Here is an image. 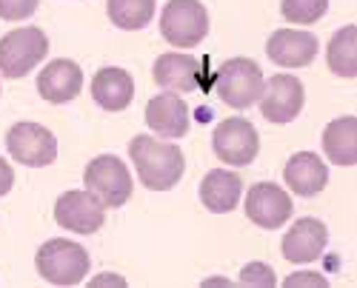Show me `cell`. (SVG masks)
Instances as JSON below:
<instances>
[{
    "label": "cell",
    "instance_id": "cell-1",
    "mask_svg": "<svg viewBox=\"0 0 357 288\" xmlns=\"http://www.w3.org/2000/svg\"><path fill=\"white\" fill-rule=\"evenodd\" d=\"M129 157L140 175V183L149 191H169L181 183L183 177V152L174 146V143H163L155 137H135L129 143Z\"/></svg>",
    "mask_w": 357,
    "mask_h": 288
},
{
    "label": "cell",
    "instance_id": "cell-2",
    "mask_svg": "<svg viewBox=\"0 0 357 288\" xmlns=\"http://www.w3.org/2000/svg\"><path fill=\"white\" fill-rule=\"evenodd\" d=\"M38 274L52 285H77L89 274V254L72 240H49L38 248Z\"/></svg>",
    "mask_w": 357,
    "mask_h": 288
},
{
    "label": "cell",
    "instance_id": "cell-3",
    "mask_svg": "<svg viewBox=\"0 0 357 288\" xmlns=\"http://www.w3.org/2000/svg\"><path fill=\"white\" fill-rule=\"evenodd\" d=\"M49 51V40L38 26H23L0 38V72L9 80H20L32 72Z\"/></svg>",
    "mask_w": 357,
    "mask_h": 288
},
{
    "label": "cell",
    "instance_id": "cell-4",
    "mask_svg": "<svg viewBox=\"0 0 357 288\" xmlns=\"http://www.w3.org/2000/svg\"><path fill=\"white\" fill-rule=\"evenodd\" d=\"M86 191H92L106 209H121L132 197V175L121 157L100 154L86 166Z\"/></svg>",
    "mask_w": 357,
    "mask_h": 288
},
{
    "label": "cell",
    "instance_id": "cell-5",
    "mask_svg": "<svg viewBox=\"0 0 357 288\" xmlns=\"http://www.w3.org/2000/svg\"><path fill=\"white\" fill-rule=\"evenodd\" d=\"M218 97L231 109H249L260 100L263 92V72L249 57H231L218 72L215 80Z\"/></svg>",
    "mask_w": 357,
    "mask_h": 288
},
{
    "label": "cell",
    "instance_id": "cell-6",
    "mask_svg": "<svg viewBox=\"0 0 357 288\" xmlns=\"http://www.w3.org/2000/svg\"><path fill=\"white\" fill-rule=\"evenodd\" d=\"M160 32L172 46H197L209 35V15L200 0H169L160 15Z\"/></svg>",
    "mask_w": 357,
    "mask_h": 288
},
{
    "label": "cell",
    "instance_id": "cell-7",
    "mask_svg": "<svg viewBox=\"0 0 357 288\" xmlns=\"http://www.w3.org/2000/svg\"><path fill=\"white\" fill-rule=\"evenodd\" d=\"M6 149L9 154L32 168H46L57 157V140L54 134L40 123H17L6 134Z\"/></svg>",
    "mask_w": 357,
    "mask_h": 288
},
{
    "label": "cell",
    "instance_id": "cell-8",
    "mask_svg": "<svg viewBox=\"0 0 357 288\" xmlns=\"http://www.w3.org/2000/svg\"><path fill=\"white\" fill-rule=\"evenodd\" d=\"M306 103L303 83L294 74H275L269 80H263L260 92V111L266 120L272 123H291L301 114Z\"/></svg>",
    "mask_w": 357,
    "mask_h": 288
},
{
    "label": "cell",
    "instance_id": "cell-9",
    "mask_svg": "<svg viewBox=\"0 0 357 288\" xmlns=\"http://www.w3.org/2000/svg\"><path fill=\"white\" fill-rule=\"evenodd\" d=\"M212 149L229 166H249L260 152L257 129L246 118H229L215 129Z\"/></svg>",
    "mask_w": 357,
    "mask_h": 288
},
{
    "label": "cell",
    "instance_id": "cell-10",
    "mask_svg": "<svg viewBox=\"0 0 357 288\" xmlns=\"http://www.w3.org/2000/svg\"><path fill=\"white\" fill-rule=\"evenodd\" d=\"M54 220L75 234H95L106 220V206L92 191H66L54 203Z\"/></svg>",
    "mask_w": 357,
    "mask_h": 288
},
{
    "label": "cell",
    "instance_id": "cell-11",
    "mask_svg": "<svg viewBox=\"0 0 357 288\" xmlns=\"http://www.w3.org/2000/svg\"><path fill=\"white\" fill-rule=\"evenodd\" d=\"M291 197L275 183H257L246 194V217L260 228H280L291 217Z\"/></svg>",
    "mask_w": 357,
    "mask_h": 288
},
{
    "label": "cell",
    "instance_id": "cell-12",
    "mask_svg": "<svg viewBox=\"0 0 357 288\" xmlns=\"http://www.w3.org/2000/svg\"><path fill=\"white\" fill-rule=\"evenodd\" d=\"M266 54L283 69L309 66L317 57V38L303 29H278L266 43Z\"/></svg>",
    "mask_w": 357,
    "mask_h": 288
},
{
    "label": "cell",
    "instance_id": "cell-13",
    "mask_svg": "<svg viewBox=\"0 0 357 288\" xmlns=\"http://www.w3.org/2000/svg\"><path fill=\"white\" fill-rule=\"evenodd\" d=\"M146 123L160 137H183L189 131V106L183 103L181 95L174 92H160L146 103Z\"/></svg>",
    "mask_w": 357,
    "mask_h": 288
},
{
    "label": "cell",
    "instance_id": "cell-14",
    "mask_svg": "<svg viewBox=\"0 0 357 288\" xmlns=\"http://www.w3.org/2000/svg\"><path fill=\"white\" fill-rule=\"evenodd\" d=\"M326 243H329V232H326V225L320 220H314V217H303L286 232L283 257L289 263H312L323 254Z\"/></svg>",
    "mask_w": 357,
    "mask_h": 288
},
{
    "label": "cell",
    "instance_id": "cell-15",
    "mask_svg": "<svg viewBox=\"0 0 357 288\" xmlns=\"http://www.w3.org/2000/svg\"><path fill=\"white\" fill-rule=\"evenodd\" d=\"M83 89V69L75 61H52L40 74H38V92L49 103H69L80 95Z\"/></svg>",
    "mask_w": 357,
    "mask_h": 288
},
{
    "label": "cell",
    "instance_id": "cell-16",
    "mask_svg": "<svg viewBox=\"0 0 357 288\" xmlns=\"http://www.w3.org/2000/svg\"><path fill=\"white\" fill-rule=\"evenodd\" d=\"M155 83L163 92H195L200 86V63L192 54L166 51L155 61Z\"/></svg>",
    "mask_w": 357,
    "mask_h": 288
},
{
    "label": "cell",
    "instance_id": "cell-17",
    "mask_svg": "<svg viewBox=\"0 0 357 288\" xmlns=\"http://www.w3.org/2000/svg\"><path fill=\"white\" fill-rule=\"evenodd\" d=\"M283 180L294 194L314 197L326 189V183H329V168H326V163L317 154L297 152L294 157H289V163L283 168Z\"/></svg>",
    "mask_w": 357,
    "mask_h": 288
},
{
    "label": "cell",
    "instance_id": "cell-18",
    "mask_svg": "<svg viewBox=\"0 0 357 288\" xmlns=\"http://www.w3.org/2000/svg\"><path fill=\"white\" fill-rule=\"evenodd\" d=\"M92 97L106 111H123L135 100V80L126 69L106 66L92 80Z\"/></svg>",
    "mask_w": 357,
    "mask_h": 288
},
{
    "label": "cell",
    "instance_id": "cell-19",
    "mask_svg": "<svg viewBox=\"0 0 357 288\" xmlns=\"http://www.w3.org/2000/svg\"><path fill=\"white\" fill-rule=\"evenodd\" d=\"M241 194H243V180L237 177L234 171H226V168L209 171L200 183L203 206L215 214H229L237 203H241Z\"/></svg>",
    "mask_w": 357,
    "mask_h": 288
},
{
    "label": "cell",
    "instance_id": "cell-20",
    "mask_svg": "<svg viewBox=\"0 0 357 288\" xmlns=\"http://www.w3.org/2000/svg\"><path fill=\"white\" fill-rule=\"evenodd\" d=\"M323 152L337 166L357 163V118H337L323 131Z\"/></svg>",
    "mask_w": 357,
    "mask_h": 288
},
{
    "label": "cell",
    "instance_id": "cell-21",
    "mask_svg": "<svg viewBox=\"0 0 357 288\" xmlns=\"http://www.w3.org/2000/svg\"><path fill=\"white\" fill-rule=\"evenodd\" d=\"M329 69L340 77H357V29L343 26L340 32L329 40Z\"/></svg>",
    "mask_w": 357,
    "mask_h": 288
},
{
    "label": "cell",
    "instance_id": "cell-22",
    "mask_svg": "<svg viewBox=\"0 0 357 288\" xmlns=\"http://www.w3.org/2000/svg\"><path fill=\"white\" fill-rule=\"evenodd\" d=\"M155 0H109V20L117 29L137 32V29L152 23Z\"/></svg>",
    "mask_w": 357,
    "mask_h": 288
},
{
    "label": "cell",
    "instance_id": "cell-23",
    "mask_svg": "<svg viewBox=\"0 0 357 288\" xmlns=\"http://www.w3.org/2000/svg\"><path fill=\"white\" fill-rule=\"evenodd\" d=\"M326 9H329V0H283L280 3V12L289 23H301V26H309V23H317Z\"/></svg>",
    "mask_w": 357,
    "mask_h": 288
},
{
    "label": "cell",
    "instance_id": "cell-24",
    "mask_svg": "<svg viewBox=\"0 0 357 288\" xmlns=\"http://www.w3.org/2000/svg\"><path fill=\"white\" fill-rule=\"evenodd\" d=\"M278 280H275V271L272 266L266 263H249L243 266L241 271V285H252V288H272Z\"/></svg>",
    "mask_w": 357,
    "mask_h": 288
},
{
    "label": "cell",
    "instance_id": "cell-25",
    "mask_svg": "<svg viewBox=\"0 0 357 288\" xmlns=\"http://www.w3.org/2000/svg\"><path fill=\"white\" fill-rule=\"evenodd\" d=\"M40 0H0V17L3 20H26L38 12Z\"/></svg>",
    "mask_w": 357,
    "mask_h": 288
},
{
    "label": "cell",
    "instance_id": "cell-26",
    "mask_svg": "<svg viewBox=\"0 0 357 288\" xmlns=\"http://www.w3.org/2000/svg\"><path fill=\"white\" fill-rule=\"evenodd\" d=\"M294 285H317V288H326V282L320 274H312V271H301V274H291L286 277V288H294Z\"/></svg>",
    "mask_w": 357,
    "mask_h": 288
},
{
    "label": "cell",
    "instance_id": "cell-27",
    "mask_svg": "<svg viewBox=\"0 0 357 288\" xmlns=\"http://www.w3.org/2000/svg\"><path fill=\"white\" fill-rule=\"evenodd\" d=\"M12 186H15V171L3 157H0V197H6L12 191Z\"/></svg>",
    "mask_w": 357,
    "mask_h": 288
}]
</instances>
